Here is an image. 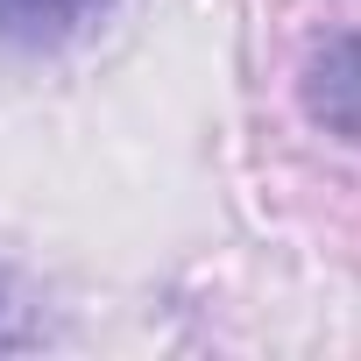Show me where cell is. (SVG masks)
I'll return each instance as SVG.
<instances>
[{"label":"cell","mask_w":361,"mask_h":361,"mask_svg":"<svg viewBox=\"0 0 361 361\" xmlns=\"http://www.w3.org/2000/svg\"><path fill=\"white\" fill-rule=\"evenodd\" d=\"M298 106L319 135L361 149V29H340V36L312 43V57L298 71Z\"/></svg>","instance_id":"cell-1"},{"label":"cell","mask_w":361,"mask_h":361,"mask_svg":"<svg viewBox=\"0 0 361 361\" xmlns=\"http://www.w3.org/2000/svg\"><path fill=\"white\" fill-rule=\"evenodd\" d=\"M99 15H114V0H0V43L8 50H64Z\"/></svg>","instance_id":"cell-2"},{"label":"cell","mask_w":361,"mask_h":361,"mask_svg":"<svg viewBox=\"0 0 361 361\" xmlns=\"http://www.w3.org/2000/svg\"><path fill=\"white\" fill-rule=\"evenodd\" d=\"M36 340H43V333L22 319V305L8 298V283H0V354H22V347H36Z\"/></svg>","instance_id":"cell-3"}]
</instances>
